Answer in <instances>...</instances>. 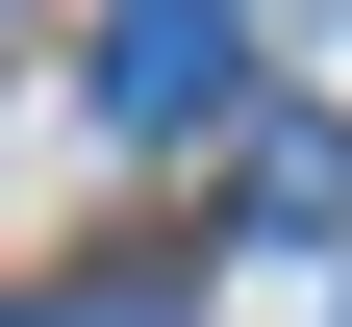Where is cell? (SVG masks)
Listing matches in <instances>:
<instances>
[{
	"label": "cell",
	"mask_w": 352,
	"mask_h": 327,
	"mask_svg": "<svg viewBox=\"0 0 352 327\" xmlns=\"http://www.w3.org/2000/svg\"><path fill=\"white\" fill-rule=\"evenodd\" d=\"M25 327H151V277H51V302H25Z\"/></svg>",
	"instance_id": "2"
},
{
	"label": "cell",
	"mask_w": 352,
	"mask_h": 327,
	"mask_svg": "<svg viewBox=\"0 0 352 327\" xmlns=\"http://www.w3.org/2000/svg\"><path fill=\"white\" fill-rule=\"evenodd\" d=\"M227 101H252L227 0H101V126H227Z\"/></svg>",
	"instance_id": "1"
}]
</instances>
